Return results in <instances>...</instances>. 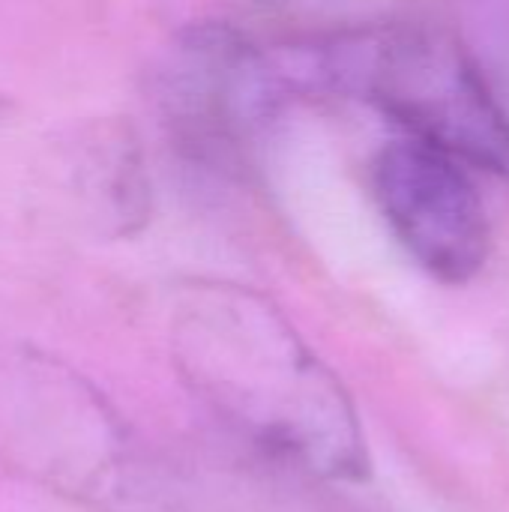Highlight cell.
<instances>
[{"label":"cell","mask_w":509,"mask_h":512,"mask_svg":"<svg viewBox=\"0 0 509 512\" xmlns=\"http://www.w3.org/2000/svg\"><path fill=\"white\" fill-rule=\"evenodd\" d=\"M183 375L264 447L327 477H363L366 453L342 384L291 324L243 288L195 294L177 321Z\"/></svg>","instance_id":"1"},{"label":"cell","mask_w":509,"mask_h":512,"mask_svg":"<svg viewBox=\"0 0 509 512\" xmlns=\"http://www.w3.org/2000/svg\"><path fill=\"white\" fill-rule=\"evenodd\" d=\"M321 84L375 105L411 138L509 180V114L486 72L447 30L381 24L315 48Z\"/></svg>","instance_id":"2"},{"label":"cell","mask_w":509,"mask_h":512,"mask_svg":"<svg viewBox=\"0 0 509 512\" xmlns=\"http://www.w3.org/2000/svg\"><path fill=\"white\" fill-rule=\"evenodd\" d=\"M288 78L240 30L204 21L180 30L153 72V105L171 147L219 174L249 168L276 120Z\"/></svg>","instance_id":"3"},{"label":"cell","mask_w":509,"mask_h":512,"mask_svg":"<svg viewBox=\"0 0 509 512\" xmlns=\"http://www.w3.org/2000/svg\"><path fill=\"white\" fill-rule=\"evenodd\" d=\"M0 462L87 504L123 501L132 468L120 423L63 363L0 351Z\"/></svg>","instance_id":"4"},{"label":"cell","mask_w":509,"mask_h":512,"mask_svg":"<svg viewBox=\"0 0 509 512\" xmlns=\"http://www.w3.org/2000/svg\"><path fill=\"white\" fill-rule=\"evenodd\" d=\"M456 156L411 141L387 144L369 171L375 204L405 252L435 279L462 285L489 258L483 198Z\"/></svg>","instance_id":"5"}]
</instances>
